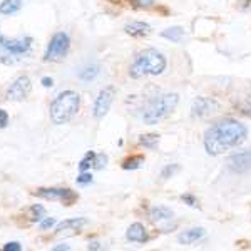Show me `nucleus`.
Instances as JSON below:
<instances>
[{
    "label": "nucleus",
    "mask_w": 251,
    "mask_h": 251,
    "mask_svg": "<svg viewBox=\"0 0 251 251\" xmlns=\"http://www.w3.org/2000/svg\"><path fill=\"white\" fill-rule=\"evenodd\" d=\"M100 248H102V246H100L97 241H92L91 245H89V250H100Z\"/></svg>",
    "instance_id": "obj_33"
},
{
    "label": "nucleus",
    "mask_w": 251,
    "mask_h": 251,
    "mask_svg": "<svg viewBox=\"0 0 251 251\" xmlns=\"http://www.w3.org/2000/svg\"><path fill=\"white\" fill-rule=\"evenodd\" d=\"M218 102L214 99H209V97H198L193 102L191 107V114L193 117H206L213 112L218 111Z\"/></svg>",
    "instance_id": "obj_10"
},
{
    "label": "nucleus",
    "mask_w": 251,
    "mask_h": 251,
    "mask_svg": "<svg viewBox=\"0 0 251 251\" xmlns=\"http://www.w3.org/2000/svg\"><path fill=\"white\" fill-rule=\"evenodd\" d=\"M107 163V156L106 154H96L94 157V168L96 169H102Z\"/></svg>",
    "instance_id": "obj_24"
},
{
    "label": "nucleus",
    "mask_w": 251,
    "mask_h": 251,
    "mask_svg": "<svg viewBox=\"0 0 251 251\" xmlns=\"http://www.w3.org/2000/svg\"><path fill=\"white\" fill-rule=\"evenodd\" d=\"M157 143H159V136L157 134H144L139 137V144L148 149H154Z\"/></svg>",
    "instance_id": "obj_19"
},
{
    "label": "nucleus",
    "mask_w": 251,
    "mask_h": 251,
    "mask_svg": "<svg viewBox=\"0 0 251 251\" xmlns=\"http://www.w3.org/2000/svg\"><path fill=\"white\" fill-rule=\"evenodd\" d=\"M126 34L132 35V37H144L151 32V25L146 22H131L124 27Z\"/></svg>",
    "instance_id": "obj_14"
},
{
    "label": "nucleus",
    "mask_w": 251,
    "mask_h": 251,
    "mask_svg": "<svg viewBox=\"0 0 251 251\" xmlns=\"http://www.w3.org/2000/svg\"><path fill=\"white\" fill-rule=\"evenodd\" d=\"M240 106H241V109H243L245 112H248V114H251V96L245 97V100H243Z\"/></svg>",
    "instance_id": "obj_28"
},
{
    "label": "nucleus",
    "mask_w": 251,
    "mask_h": 251,
    "mask_svg": "<svg viewBox=\"0 0 251 251\" xmlns=\"http://www.w3.org/2000/svg\"><path fill=\"white\" fill-rule=\"evenodd\" d=\"M246 136L248 129L245 124L234 119H223L204 132V148L208 154L220 156L245 143Z\"/></svg>",
    "instance_id": "obj_1"
},
{
    "label": "nucleus",
    "mask_w": 251,
    "mask_h": 251,
    "mask_svg": "<svg viewBox=\"0 0 251 251\" xmlns=\"http://www.w3.org/2000/svg\"><path fill=\"white\" fill-rule=\"evenodd\" d=\"M3 250L5 251H20L22 250V246H20L19 243H7V245L3 246Z\"/></svg>",
    "instance_id": "obj_31"
},
{
    "label": "nucleus",
    "mask_w": 251,
    "mask_h": 251,
    "mask_svg": "<svg viewBox=\"0 0 251 251\" xmlns=\"http://www.w3.org/2000/svg\"><path fill=\"white\" fill-rule=\"evenodd\" d=\"M54 225H55L54 218H46V220L40 223V229H49V228H52Z\"/></svg>",
    "instance_id": "obj_29"
},
{
    "label": "nucleus",
    "mask_w": 251,
    "mask_h": 251,
    "mask_svg": "<svg viewBox=\"0 0 251 251\" xmlns=\"http://www.w3.org/2000/svg\"><path fill=\"white\" fill-rule=\"evenodd\" d=\"M42 214H44V208L40 204L32 206V208L29 209V218L32 221H40L42 220Z\"/></svg>",
    "instance_id": "obj_23"
},
{
    "label": "nucleus",
    "mask_w": 251,
    "mask_h": 251,
    "mask_svg": "<svg viewBox=\"0 0 251 251\" xmlns=\"http://www.w3.org/2000/svg\"><path fill=\"white\" fill-rule=\"evenodd\" d=\"M67 251V250H71V248H69V246L67 245H64V246H55V248H54V251Z\"/></svg>",
    "instance_id": "obj_35"
},
{
    "label": "nucleus",
    "mask_w": 251,
    "mask_h": 251,
    "mask_svg": "<svg viewBox=\"0 0 251 251\" xmlns=\"http://www.w3.org/2000/svg\"><path fill=\"white\" fill-rule=\"evenodd\" d=\"M32 89L30 79L27 75H20L10 84V87L7 89L5 92V99L7 100H24L27 96H29Z\"/></svg>",
    "instance_id": "obj_7"
},
{
    "label": "nucleus",
    "mask_w": 251,
    "mask_h": 251,
    "mask_svg": "<svg viewBox=\"0 0 251 251\" xmlns=\"http://www.w3.org/2000/svg\"><path fill=\"white\" fill-rule=\"evenodd\" d=\"M179 171V166L177 164H173V166H168V168H164V171H163V174L161 176L164 177V179H168V177H171L174 173H177Z\"/></svg>",
    "instance_id": "obj_25"
},
{
    "label": "nucleus",
    "mask_w": 251,
    "mask_h": 251,
    "mask_svg": "<svg viewBox=\"0 0 251 251\" xmlns=\"http://www.w3.org/2000/svg\"><path fill=\"white\" fill-rule=\"evenodd\" d=\"M35 194L40 198H46L50 201H60L62 204L71 206L77 201V194L72 189H59V188H40L35 191Z\"/></svg>",
    "instance_id": "obj_6"
},
{
    "label": "nucleus",
    "mask_w": 251,
    "mask_h": 251,
    "mask_svg": "<svg viewBox=\"0 0 251 251\" xmlns=\"http://www.w3.org/2000/svg\"><path fill=\"white\" fill-rule=\"evenodd\" d=\"M177 102H179V96L177 94H161L154 97L151 102L146 106L143 112V121L146 124L152 126L168 117L176 109Z\"/></svg>",
    "instance_id": "obj_4"
},
{
    "label": "nucleus",
    "mask_w": 251,
    "mask_h": 251,
    "mask_svg": "<svg viewBox=\"0 0 251 251\" xmlns=\"http://www.w3.org/2000/svg\"><path fill=\"white\" fill-rule=\"evenodd\" d=\"M144 157L143 156H134V157H129L123 163V168L124 169H137L141 164H143Z\"/></svg>",
    "instance_id": "obj_21"
},
{
    "label": "nucleus",
    "mask_w": 251,
    "mask_h": 251,
    "mask_svg": "<svg viewBox=\"0 0 251 251\" xmlns=\"http://www.w3.org/2000/svg\"><path fill=\"white\" fill-rule=\"evenodd\" d=\"M228 166L233 173L248 171L251 168V149H246V151H241V152H236V154L229 156Z\"/></svg>",
    "instance_id": "obj_11"
},
{
    "label": "nucleus",
    "mask_w": 251,
    "mask_h": 251,
    "mask_svg": "<svg viewBox=\"0 0 251 251\" xmlns=\"http://www.w3.org/2000/svg\"><path fill=\"white\" fill-rule=\"evenodd\" d=\"M30 42L32 39L30 37H20V39H7V37H0V47L3 49V50H7L9 54L12 55H22L25 54L27 50L30 49Z\"/></svg>",
    "instance_id": "obj_9"
},
{
    "label": "nucleus",
    "mask_w": 251,
    "mask_h": 251,
    "mask_svg": "<svg viewBox=\"0 0 251 251\" xmlns=\"http://www.w3.org/2000/svg\"><path fill=\"white\" fill-rule=\"evenodd\" d=\"M20 7H22V0H3L0 3V14L3 15L15 14V12L20 10Z\"/></svg>",
    "instance_id": "obj_16"
},
{
    "label": "nucleus",
    "mask_w": 251,
    "mask_h": 251,
    "mask_svg": "<svg viewBox=\"0 0 251 251\" xmlns=\"http://www.w3.org/2000/svg\"><path fill=\"white\" fill-rule=\"evenodd\" d=\"M97 74H99V66L92 64V66H87L82 72H80L79 77L82 80H91V79H94Z\"/></svg>",
    "instance_id": "obj_20"
},
{
    "label": "nucleus",
    "mask_w": 251,
    "mask_h": 251,
    "mask_svg": "<svg viewBox=\"0 0 251 251\" xmlns=\"http://www.w3.org/2000/svg\"><path fill=\"white\" fill-rule=\"evenodd\" d=\"M94 157H96V154L94 152H87L86 154V157H84L82 161H80V164H79V169H80V173H84V171H87L91 166H94Z\"/></svg>",
    "instance_id": "obj_22"
},
{
    "label": "nucleus",
    "mask_w": 251,
    "mask_h": 251,
    "mask_svg": "<svg viewBox=\"0 0 251 251\" xmlns=\"http://www.w3.org/2000/svg\"><path fill=\"white\" fill-rule=\"evenodd\" d=\"M69 47H71V39L66 32H57L54 34V37L50 39V44L47 47L46 52V60L50 62H62L66 59Z\"/></svg>",
    "instance_id": "obj_5"
},
{
    "label": "nucleus",
    "mask_w": 251,
    "mask_h": 251,
    "mask_svg": "<svg viewBox=\"0 0 251 251\" xmlns=\"http://www.w3.org/2000/svg\"><path fill=\"white\" fill-rule=\"evenodd\" d=\"M42 86L44 87H52V86H54V80H52L50 77H44L42 79Z\"/></svg>",
    "instance_id": "obj_32"
},
{
    "label": "nucleus",
    "mask_w": 251,
    "mask_h": 251,
    "mask_svg": "<svg viewBox=\"0 0 251 251\" xmlns=\"http://www.w3.org/2000/svg\"><path fill=\"white\" fill-rule=\"evenodd\" d=\"M137 2H139L141 5H151V3L154 2V0H137Z\"/></svg>",
    "instance_id": "obj_34"
},
{
    "label": "nucleus",
    "mask_w": 251,
    "mask_h": 251,
    "mask_svg": "<svg viewBox=\"0 0 251 251\" xmlns=\"http://www.w3.org/2000/svg\"><path fill=\"white\" fill-rule=\"evenodd\" d=\"M114 96H116V89L112 86L104 87L102 91L99 92V96H97V99L94 102V117L96 119H102V117L107 114L109 109H111L112 100H114Z\"/></svg>",
    "instance_id": "obj_8"
},
{
    "label": "nucleus",
    "mask_w": 251,
    "mask_h": 251,
    "mask_svg": "<svg viewBox=\"0 0 251 251\" xmlns=\"http://www.w3.org/2000/svg\"><path fill=\"white\" fill-rule=\"evenodd\" d=\"M161 35L168 40H173V42H179L183 39V29L181 27H169V29L161 32Z\"/></svg>",
    "instance_id": "obj_18"
},
{
    "label": "nucleus",
    "mask_w": 251,
    "mask_h": 251,
    "mask_svg": "<svg viewBox=\"0 0 251 251\" xmlns=\"http://www.w3.org/2000/svg\"><path fill=\"white\" fill-rule=\"evenodd\" d=\"M7 124H9V114L3 109H0V129H3Z\"/></svg>",
    "instance_id": "obj_27"
},
{
    "label": "nucleus",
    "mask_w": 251,
    "mask_h": 251,
    "mask_svg": "<svg viewBox=\"0 0 251 251\" xmlns=\"http://www.w3.org/2000/svg\"><path fill=\"white\" fill-rule=\"evenodd\" d=\"M203 236H204L203 228H191V229H186L184 233H181L179 236H177V240H179L181 245H193V243L201 240Z\"/></svg>",
    "instance_id": "obj_15"
},
{
    "label": "nucleus",
    "mask_w": 251,
    "mask_h": 251,
    "mask_svg": "<svg viewBox=\"0 0 251 251\" xmlns=\"http://www.w3.org/2000/svg\"><path fill=\"white\" fill-rule=\"evenodd\" d=\"M77 183H79V184H89V183H92V176H91L89 173L84 171V173L77 177Z\"/></svg>",
    "instance_id": "obj_26"
},
{
    "label": "nucleus",
    "mask_w": 251,
    "mask_h": 251,
    "mask_svg": "<svg viewBox=\"0 0 251 251\" xmlns=\"http://www.w3.org/2000/svg\"><path fill=\"white\" fill-rule=\"evenodd\" d=\"M86 223H87V220H84V218H74V220H67V221H62V223H60L55 231H57V233H62V231H67V229H71V228L79 229L80 226H84Z\"/></svg>",
    "instance_id": "obj_17"
},
{
    "label": "nucleus",
    "mask_w": 251,
    "mask_h": 251,
    "mask_svg": "<svg viewBox=\"0 0 251 251\" xmlns=\"http://www.w3.org/2000/svg\"><path fill=\"white\" fill-rule=\"evenodd\" d=\"M149 218H151V221L154 223V225L161 226V225H164V223L173 221L174 213L169 208H166V206H156V208L151 209V213H149Z\"/></svg>",
    "instance_id": "obj_12"
},
{
    "label": "nucleus",
    "mask_w": 251,
    "mask_h": 251,
    "mask_svg": "<svg viewBox=\"0 0 251 251\" xmlns=\"http://www.w3.org/2000/svg\"><path fill=\"white\" fill-rule=\"evenodd\" d=\"M126 238L134 243H146L148 241V233H146V228L141 223H134V225L129 226L127 233H126Z\"/></svg>",
    "instance_id": "obj_13"
},
{
    "label": "nucleus",
    "mask_w": 251,
    "mask_h": 251,
    "mask_svg": "<svg viewBox=\"0 0 251 251\" xmlns=\"http://www.w3.org/2000/svg\"><path fill=\"white\" fill-rule=\"evenodd\" d=\"M181 200H183L184 203H188V206H196V198L191 196V194H183Z\"/></svg>",
    "instance_id": "obj_30"
},
{
    "label": "nucleus",
    "mask_w": 251,
    "mask_h": 251,
    "mask_svg": "<svg viewBox=\"0 0 251 251\" xmlns=\"http://www.w3.org/2000/svg\"><path fill=\"white\" fill-rule=\"evenodd\" d=\"M80 97L74 91H64L52 100L50 104V121L55 126L67 124L79 111Z\"/></svg>",
    "instance_id": "obj_3"
},
{
    "label": "nucleus",
    "mask_w": 251,
    "mask_h": 251,
    "mask_svg": "<svg viewBox=\"0 0 251 251\" xmlns=\"http://www.w3.org/2000/svg\"><path fill=\"white\" fill-rule=\"evenodd\" d=\"M166 69V57L156 49H144L134 55L129 75L132 79H141L144 75H159Z\"/></svg>",
    "instance_id": "obj_2"
}]
</instances>
